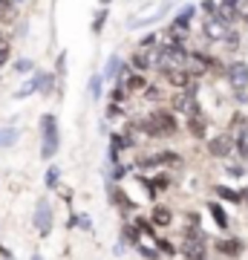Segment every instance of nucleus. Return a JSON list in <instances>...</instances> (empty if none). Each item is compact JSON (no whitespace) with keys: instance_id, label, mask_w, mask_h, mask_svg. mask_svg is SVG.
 <instances>
[{"instance_id":"f257e3e1","label":"nucleus","mask_w":248,"mask_h":260,"mask_svg":"<svg viewBox=\"0 0 248 260\" xmlns=\"http://www.w3.org/2000/svg\"><path fill=\"white\" fill-rule=\"evenodd\" d=\"M173 130H176V119L167 110L150 113V119H147V133L150 136H170Z\"/></svg>"},{"instance_id":"f03ea898","label":"nucleus","mask_w":248,"mask_h":260,"mask_svg":"<svg viewBox=\"0 0 248 260\" xmlns=\"http://www.w3.org/2000/svg\"><path fill=\"white\" fill-rule=\"evenodd\" d=\"M41 127H44V150L41 156L44 159H52L58 150V124H55V116H44L41 119Z\"/></svg>"},{"instance_id":"7ed1b4c3","label":"nucleus","mask_w":248,"mask_h":260,"mask_svg":"<svg viewBox=\"0 0 248 260\" xmlns=\"http://www.w3.org/2000/svg\"><path fill=\"white\" fill-rule=\"evenodd\" d=\"M188 58H185V52L182 49H176V47H170V49H162L156 55V67L162 70V73H170V70H176L179 64H185Z\"/></svg>"},{"instance_id":"20e7f679","label":"nucleus","mask_w":248,"mask_h":260,"mask_svg":"<svg viewBox=\"0 0 248 260\" xmlns=\"http://www.w3.org/2000/svg\"><path fill=\"white\" fill-rule=\"evenodd\" d=\"M208 150H211V156H228L231 150H234V139H231V133H222L217 139L208 142Z\"/></svg>"},{"instance_id":"39448f33","label":"nucleus","mask_w":248,"mask_h":260,"mask_svg":"<svg viewBox=\"0 0 248 260\" xmlns=\"http://www.w3.org/2000/svg\"><path fill=\"white\" fill-rule=\"evenodd\" d=\"M228 78H231V87H234L237 93H242V90L248 87V67L242 64V61H239V64H234L228 70Z\"/></svg>"},{"instance_id":"423d86ee","label":"nucleus","mask_w":248,"mask_h":260,"mask_svg":"<svg viewBox=\"0 0 248 260\" xmlns=\"http://www.w3.org/2000/svg\"><path fill=\"white\" fill-rule=\"evenodd\" d=\"M217 15H220V20L228 26V23H234V20L239 18V0H220V9H217Z\"/></svg>"},{"instance_id":"0eeeda50","label":"nucleus","mask_w":248,"mask_h":260,"mask_svg":"<svg viewBox=\"0 0 248 260\" xmlns=\"http://www.w3.org/2000/svg\"><path fill=\"white\" fill-rule=\"evenodd\" d=\"M231 139L239 142V148H242L245 139H248V119H245V116H239V113L231 119Z\"/></svg>"},{"instance_id":"6e6552de","label":"nucleus","mask_w":248,"mask_h":260,"mask_svg":"<svg viewBox=\"0 0 248 260\" xmlns=\"http://www.w3.org/2000/svg\"><path fill=\"white\" fill-rule=\"evenodd\" d=\"M35 225L41 234H49V229H52V217H49V205H46V200H41L35 208Z\"/></svg>"},{"instance_id":"1a4fd4ad","label":"nucleus","mask_w":248,"mask_h":260,"mask_svg":"<svg viewBox=\"0 0 248 260\" xmlns=\"http://www.w3.org/2000/svg\"><path fill=\"white\" fill-rule=\"evenodd\" d=\"M217 251L220 254H228V257H237L239 251H242V243L239 240H220L217 243Z\"/></svg>"},{"instance_id":"9d476101","label":"nucleus","mask_w":248,"mask_h":260,"mask_svg":"<svg viewBox=\"0 0 248 260\" xmlns=\"http://www.w3.org/2000/svg\"><path fill=\"white\" fill-rule=\"evenodd\" d=\"M205 32H208V38H225V23L217 18H208L205 20Z\"/></svg>"},{"instance_id":"9b49d317","label":"nucleus","mask_w":248,"mask_h":260,"mask_svg":"<svg viewBox=\"0 0 248 260\" xmlns=\"http://www.w3.org/2000/svg\"><path fill=\"white\" fill-rule=\"evenodd\" d=\"M165 81H170L173 87H191V78H188V73H182V70H170V73H165Z\"/></svg>"},{"instance_id":"f8f14e48","label":"nucleus","mask_w":248,"mask_h":260,"mask_svg":"<svg viewBox=\"0 0 248 260\" xmlns=\"http://www.w3.org/2000/svg\"><path fill=\"white\" fill-rule=\"evenodd\" d=\"M170 220H173V214L167 211L165 205H159L153 211V217H150V223H156V225H170Z\"/></svg>"},{"instance_id":"ddd939ff","label":"nucleus","mask_w":248,"mask_h":260,"mask_svg":"<svg viewBox=\"0 0 248 260\" xmlns=\"http://www.w3.org/2000/svg\"><path fill=\"white\" fill-rule=\"evenodd\" d=\"M188 130H191V136L202 139V136H205V121H202V116H191V121H188Z\"/></svg>"},{"instance_id":"4468645a","label":"nucleus","mask_w":248,"mask_h":260,"mask_svg":"<svg viewBox=\"0 0 248 260\" xmlns=\"http://www.w3.org/2000/svg\"><path fill=\"white\" fill-rule=\"evenodd\" d=\"M217 197L228 200V203H242V194H237V191H231V188H225V185H217Z\"/></svg>"},{"instance_id":"2eb2a0df","label":"nucleus","mask_w":248,"mask_h":260,"mask_svg":"<svg viewBox=\"0 0 248 260\" xmlns=\"http://www.w3.org/2000/svg\"><path fill=\"white\" fill-rule=\"evenodd\" d=\"M208 208H211V214H214V220H217V225H220V229H225V225H228V217H225V211H222V205L211 203Z\"/></svg>"},{"instance_id":"dca6fc26","label":"nucleus","mask_w":248,"mask_h":260,"mask_svg":"<svg viewBox=\"0 0 248 260\" xmlns=\"http://www.w3.org/2000/svg\"><path fill=\"white\" fill-rule=\"evenodd\" d=\"M193 12H196L193 6H188V9H182V12H179V18H176L173 29H185V26H188V20H191V15H193Z\"/></svg>"},{"instance_id":"f3484780","label":"nucleus","mask_w":248,"mask_h":260,"mask_svg":"<svg viewBox=\"0 0 248 260\" xmlns=\"http://www.w3.org/2000/svg\"><path fill=\"white\" fill-rule=\"evenodd\" d=\"M150 64H153V61H150V55H145V52H136V55H133V67H136V70H147Z\"/></svg>"},{"instance_id":"a211bd4d","label":"nucleus","mask_w":248,"mask_h":260,"mask_svg":"<svg viewBox=\"0 0 248 260\" xmlns=\"http://www.w3.org/2000/svg\"><path fill=\"white\" fill-rule=\"evenodd\" d=\"M18 142V130H0V145H15Z\"/></svg>"},{"instance_id":"6ab92c4d","label":"nucleus","mask_w":248,"mask_h":260,"mask_svg":"<svg viewBox=\"0 0 248 260\" xmlns=\"http://www.w3.org/2000/svg\"><path fill=\"white\" fill-rule=\"evenodd\" d=\"M58 182V168H49V171H46V185L52 188Z\"/></svg>"},{"instance_id":"aec40b11","label":"nucleus","mask_w":248,"mask_h":260,"mask_svg":"<svg viewBox=\"0 0 248 260\" xmlns=\"http://www.w3.org/2000/svg\"><path fill=\"white\" fill-rule=\"evenodd\" d=\"M141 87H145V81H141L138 75H133V78L127 81V90H141Z\"/></svg>"},{"instance_id":"412c9836","label":"nucleus","mask_w":248,"mask_h":260,"mask_svg":"<svg viewBox=\"0 0 248 260\" xmlns=\"http://www.w3.org/2000/svg\"><path fill=\"white\" fill-rule=\"evenodd\" d=\"M116 67H119V58H110V67H107V75L116 73Z\"/></svg>"},{"instance_id":"4be33fe9","label":"nucleus","mask_w":248,"mask_h":260,"mask_svg":"<svg viewBox=\"0 0 248 260\" xmlns=\"http://www.w3.org/2000/svg\"><path fill=\"white\" fill-rule=\"evenodd\" d=\"M159 249H162V251H170V254H173V246H170L167 240H159Z\"/></svg>"},{"instance_id":"5701e85b","label":"nucleus","mask_w":248,"mask_h":260,"mask_svg":"<svg viewBox=\"0 0 248 260\" xmlns=\"http://www.w3.org/2000/svg\"><path fill=\"white\" fill-rule=\"evenodd\" d=\"M239 150H242V156H248V145H242V148H239Z\"/></svg>"},{"instance_id":"b1692460","label":"nucleus","mask_w":248,"mask_h":260,"mask_svg":"<svg viewBox=\"0 0 248 260\" xmlns=\"http://www.w3.org/2000/svg\"><path fill=\"white\" fill-rule=\"evenodd\" d=\"M242 203H248V188H245V191H242Z\"/></svg>"},{"instance_id":"393cba45","label":"nucleus","mask_w":248,"mask_h":260,"mask_svg":"<svg viewBox=\"0 0 248 260\" xmlns=\"http://www.w3.org/2000/svg\"><path fill=\"white\" fill-rule=\"evenodd\" d=\"M242 18H245V20H248V6H242Z\"/></svg>"},{"instance_id":"a878e982","label":"nucleus","mask_w":248,"mask_h":260,"mask_svg":"<svg viewBox=\"0 0 248 260\" xmlns=\"http://www.w3.org/2000/svg\"><path fill=\"white\" fill-rule=\"evenodd\" d=\"M104 3H107V0H104Z\"/></svg>"}]
</instances>
